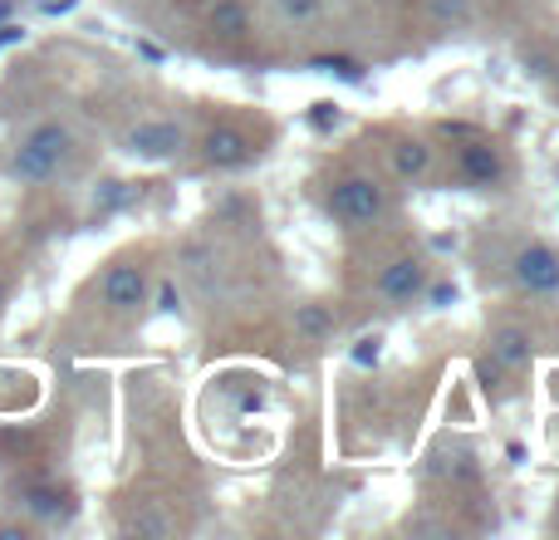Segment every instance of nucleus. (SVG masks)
<instances>
[{
  "label": "nucleus",
  "instance_id": "1",
  "mask_svg": "<svg viewBox=\"0 0 559 540\" xmlns=\"http://www.w3.org/2000/svg\"><path fill=\"white\" fill-rule=\"evenodd\" d=\"M329 216H334L338 226H348V232H368V226H378L388 216L383 183H378V177H368V173L338 177V183L329 187Z\"/></svg>",
  "mask_w": 559,
  "mask_h": 540
},
{
  "label": "nucleus",
  "instance_id": "2",
  "mask_svg": "<svg viewBox=\"0 0 559 540\" xmlns=\"http://www.w3.org/2000/svg\"><path fill=\"white\" fill-rule=\"evenodd\" d=\"M511 275H515V285H521L531 300H555L559 295V251H555L550 242L515 246Z\"/></svg>",
  "mask_w": 559,
  "mask_h": 540
},
{
  "label": "nucleus",
  "instance_id": "3",
  "mask_svg": "<svg viewBox=\"0 0 559 540\" xmlns=\"http://www.w3.org/2000/svg\"><path fill=\"white\" fill-rule=\"evenodd\" d=\"M182 148H187V133L173 118H143V124H133L123 133V153L138 157V163H173Z\"/></svg>",
  "mask_w": 559,
  "mask_h": 540
},
{
  "label": "nucleus",
  "instance_id": "4",
  "mask_svg": "<svg viewBox=\"0 0 559 540\" xmlns=\"http://www.w3.org/2000/svg\"><path fill=\"white\" fill-rule=\"evenodd\" d=\"M427 280H432L427 261H417V256H397V261L383 266V275L373 280V295L383 300V305H413V300L423 295Z\"/></svg>",
  "mask_w": 559,
  "mask_h": 540
},
{
  "label": "nucleus",
  "instance_id": "5",
  "mask_svg": "<svg viewBox=\"0 0 559 540\" xmlns=\"http://www.w3.org/2000/svg\"><path fill=\"white\" fill-rule=\"evenodd\" d=\"M104 305L114 309V315H138V309L147 305V270L133 266V261H118L104 270Z\"/></svg>",
  "mask_w": 559,
  "mask_h": 540
},
{
  "label": "nucleus",
  "instance_id": "6",
  "mask_svg": "<svg viewBox=\"0 0 559 540\" xmlns=\"http://www.w3.org/2000/svg\"><path fill=\"white\" fill-rule=\"evenodd\" d=\"M251 153H255V148H251V138H246L241 128H226L222 124V128H212V133L202 138V157L212 167H222V173H231V167H246V163H251Z\"/></svg>",
  "mask_w": 559,
  "mask_h": 540
},
{
  "label": "nucleus",
  "instance_id": "7",
  "mask_svg": "<svg viewBox=\"0 0 559 540\" xmlns=\"http://www.w3.org/2000/svg\"><path fill=\"white\" fill-rule=\"evenodd\" d=\"M59 157L55 153H45V148H35V143H25L20 138L15 143V153H10V173H15V183H29V187H39V183H49V177H59Z\"/></svg>",
  "mask_w": 559,
  "mask_h": 540
},
{
  "label": "nucleus",
  "instance_id": "8",
  "mask_svg": "<svg viewBox=\"0 0 559 540\" xmlns=\"http://www.w3.org/2000/svg\"><path fill=\"white\" fill-rule=\"evenodd\" d=\"M491 359L501 368H525L535 359V344H531V334H525L521 325H501L491 334Z\"/></svg>",
  "mask_w": 559,
  "mask_h": 540
},
{
  "label": "nucleus",
  "instance_id": "9",
  "mask_svg": "<svg viewBox=\"0 0 559 540\" xmlns=\"http://www.w3.org/2000/svg\"><path fill=\"white\" fill-rule=\"evenodd\" d=\"M206 25L222 39H246L251 35V10H246V0H212L206 5Z\"/></svg>",
  "mask_w": 559,
  "mask_h": 540
},
{
  "label": "nucleus",
  "instance_id": "10",
  "mask_svg": "<svg viewBox=\"0 0 559 540\" xmlns=\"http://www.w3.org/2000/svg\"><path fill=\"white\" fill-rule=\"evenodd\" d=\"M388 157H393V173L403 183H417V177L432 173V143H423V138H397Z\"/></svg>",
  "mask_w": 559,
  "mask_h": 540
},
{
  "label": "nucleus",
  "instance_id": "11",
  "mask_svg": "<svg viewBox=\"0 0 559 540\" xmlns=\"http://www.w3.org/2000/svg\"><path fill=\"white\" fill-rule=\"evenodd\" d=\"M462 173L472 177L476 187H496L506 167H501V157H496L486 143H466V148H462Z\"/></svg>",
  "mask_w": 559,
  "mask_h": 540
},
{
  "label": "nucleus",
  "instance_id": "12",
  "mask_svg": "<svg viewBox=\"0 0 559 540\" xmlns=\"http://www.w3.org/2000/svg\"><path fill=\"white\" fill-rule=\"evenodd\" d=\"M427 20H432L437 30H472L476 0H427Z\"/></svg>",
  "mask_w": 559,
  "mask_h": 540
},
{
  "label": "nucleus",
  "instance_id": "13",
  "mask_svg": "<svg viewBox=\"0 0 559 540\" xmlns=\"http://www.w3.org/2000/svg\"><path fill=\"white\" fill-rule=\"evenodd\" d=\"M271 15L280 25H314L324 15V0H271Z\"/></svg>",
  "mask_w": 559,
  "mask_h": 540
},
{
  "label": "nucleus",
  "instance_id": "14",
  "mask_svg": "<svg viewBox=\"0 0 559 540\" xmlns=\"http://www.w3.org/2000/svg\"><path fill=\"white\" fill-rule=\"evenodd\" d=\"M20 506H25L35 521H59V512H64V502H59V492H49V486H25V496H20Z\"/></svg>",
  "mask_w": 559,
  "mask_h": 540
},
{
  "label": "nucleus",
  "instance_id": "15",
  "mask_svg": "<svg viewBox=\"0 0 559 540\" xmlns=\"http://www.w3.org/2000/svg\"><path fill=\"white\" fill-rule=\"evenodd\" d=\"M334 329V315L324 305H295V334L305 339H324Z\"/></svg>",
  "mask_w": 559,
  "mask_h": 540
},
{
  "label": "nucleus",
  "instance_id": "16",
  "mask_svg": "<svg viewBox=\"0 0 559 540\" xmlns=\"http://www.w3.org/2000/svg\"><path fill=\"white\" fill-rule=\"evenodd\" d=\"M417 300H423L427 309H452L456 300H462V290H456V280H427Z\"/></svg>",
  "mask_w": 559,
  "mask_h": 540
},
{
  "label": "nucleus",
  "instance_id": "17",
  "mask_svg": "<svg viewBox=\"0 0 559 540\" xmlns=\"http://www.w3.org/2000/svg\"><path fill=\"white\" fill-rule=\"evenodd\" d=\"M133 202V192H128V183H118V177H108V183H98L94 192V207L98 212H118V207Z\"/></svg>",
  "mask_w": 559,
  "mask_h": 540
},
{
  "label": "nucleus",
  "instance_id": "18",
  "mask_svg": "<svg viewBox=\"0 0 559 540\" xmlns=\"http://www.w3.org/2000/svg\"><path fill=\"white\" fill-rule=\"evenodd\" d=\"M348 359H354L358 368H378V359H383V334H358L354 339V349H348Z\"/></svg>",
  "mask_w": 559,
  "mask_h": 540
},
{
  "label": "nucleus",
  "instance_id": "19",
  "mask_svg": "<svg viewBox=\"0 0 559 540\" xmlns=\"http://www.w3.org/2000/svg\"><path fill=\"white\" fill-rule=\"evenodd\" d=\"M319 74H338L348 79V84H364V64H354V59H314Z\"/></svg>",
  "mask_w": 559,
  "mask_h": 540
},
{
  "label": "nucleus",
  "instance_id": "20",
  "mask_svg": "<svg viewBox=\"0 0 559 540\" xmlns=\"http://www.w3.org/2000/svg\"><path fill=\"white\" fill-rule=\"evenodd\" d=\"M309 124H314V128H324V133H329V128H338V124H344V108H338V104H329V98H319V104H309Z\"/></svg>",
  "mask_w": 559,
  "mask_h": 540
},
{
  "label": "nucleus",
  "instance_id": "21",
  "mask_svg": "<svg viewBox=\"0 0 559 540\" xmlns=\"http://www.w3.org/2000/svg\"><path fill=\"white\" fill-rule=\"evenodd\" d=\"M157 315H182V295H177V285L173 280H163V285H157Z\"/></svg>",
  "mask_w": 559,
  "mask_h": 540
},
{
  "label": "nucleus",
  "instance_id": "22",
  "mask_svg": "<svg viewBox=\"0 0 559 540\" xmlns=\"http://www.w3.org/2000/svg\"><path fill=\"white\" fill-rule=\"evenodd\" d=\"M79 0H29V10H35V15H45V20H59V15H69V10H74Z\"/></svg>",
  "mask_w": 559,
  "mask_h": 540
},
{
  "label": "nucleus",
  "instance_id": "23",
  "mask_svg": "<svg viewBox=\"0 0 559 540\" xmlns=\"http://www.w3.org/2000/svg\"><path fill=\"white\" fill-rule=\"evenodd\" d=\"M133 531H153V536H167V516H157V512L138 516V521H133Z\"/></svg>",
  "mask_w": 559,
  "mask_h": 540
},
{
  "label": "nucleus",
  "instance_id": "24",
  "mask_svg": "<svg viewBox=\"0 0 559 540\" xmlns=\"http://www.w3.org/2000/svg\"><path fill=\"white\" fill-rule=\"evenodd\" d=\"M15 39H25V25H15V20H10V25H0V49L15 45Z\"/></svg>",
  "mask_w": 559,
  "mask_h": 540
},
{
  "label": "nucleus",
  "instance_id": "25",
  "mask_svg": "<svg viewBox=\"0 0 559 540\" xmlns=\"http://www.w3.org/2000/svg\"><path fill=\"white\" fill-rule=\"evenodd\" d=\"M138 55H143V59H163V49L147 45V39H138Z\"/></svg>",
  "mask_w": 559,
  "mask_h": 540
},
{
  "label": "nucleus",
  "instance_id": "26",
  "mask_svg": "<svg viewBox=\"0 0 559 540\" xmlns=\"http://www.w3.org/2000/svg\"><path fill=\"white\" fill-rule=\"evenodd\" d=\"M25 536V526H0V540H20Z\"/></svg>",
  "mask_w": 559,
  "mask_h": 540
},
{
  "label": "nucleus",
  "instance_id": "27",
  "mask_svg": "<svg viewBox=\"0 0 559 540\" xmlns=\"http://www.w3.org/2000/svg\"><path fill=\"white\" fill-rule=\"evenodd\" d=\"M0 305H5V280H0Z\"/></svg>",
  "mask_w": 559,
  "mask_h": 540
},
{
  "label": "nucleus",
  "instance_id": "28",
  "mask_svg": "<svg viewBox=\"0 0 559 540\" xmlns=\"http://www.w3.org/2000/svg\"><path fill=\"white\" fill-rule=\"evenodd\" d=\"M555 79H559V64H555Z\"/></svg>",
  "mask_w": 559,
  "mask_h": 540
}]
</instances>
